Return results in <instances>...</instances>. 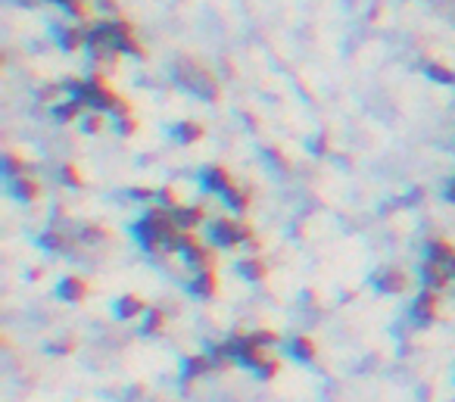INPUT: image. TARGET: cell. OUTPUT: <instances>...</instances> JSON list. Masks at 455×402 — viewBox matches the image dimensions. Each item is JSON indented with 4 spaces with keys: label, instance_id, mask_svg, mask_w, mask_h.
<instances>
[{
    "label": "cell",
    "instance_id": "1",
    "mask_svg": "<svg viewBox=\"0 0 455 402\" xmlns=\"http://www.w3.org/2000/svg\"><path fill=\"white\" fill-rule=\"evenodd\" d=\"M243 237H247V228L231 221V219H219L212 225V240L219 243V247H237Z\"/></svg>",
    "mask_w": 455,
    "mask_h": 402
},
{
    "label": "cell",
    "instance_id": "8",
    "mask_svg": "<svg viewBox=\"0 0 455 402\" xmlns=\"http://www.w3.org/2000/svg\"><path fill=\"white\" fill-rule=\"evenodd\" d=\"M241 271H243V275H247V278H262L265 275V271H262V265H259V262H241Z\"/></svg>",
    "mask_w": 455,
    "mask_h": 402
},
{
    "label": "cell",
    "instance_id": "5",
    "mask_svg": "<svg viewBox=\"0 0 455 402\" xmlns=\"http://www.w3.org/2000/svg\"><path fill=\"white\" fill-rule=\"evenodd\" d=\"M293 356H296V358H306V362H312V358H315V346H312V340H306V337L293 340Z\"/></svg>",
    "mask_w": 455,
    "mask_h": 402
},
{
    "label": "cell",
    "instance_id": "4",
    "mask_svg": "<svg viewBox=\"0 0 455 402\" xmlns=\"http://www.w3.org/2000/svg\"><path fill=\"white\" fill-rule=\"evenodd\" d=\"M60 297L63 299H82L84 297V284L78 281V278H66V281L60 284Z\"/></svg>",
    "mask_w": 455,
    "mask_h": 402
},
{
    "label": "cell",
    "instance_id": "7",
    "mask_svg": "<svg viewBox=\"0 0 455 402\" xmlns=\"http://www.w3.org/2000/svg\"><path fill=\"white\" fill-rule=\"evenodd\" d=\"M160 328H162V312H156V309H153V312H150L147 315V321H143V331H160Z\"/></svg>",
    "mask_w": 455,
    "mask_h": 402
},
{
    "label": "cell",
    "instance_id": "9",
    "mask_svg": "<svg viewBox=\"0 0 455 402\" xmlns=\"http://www.w3.org/2000/svg\"><path fill=\"white\" fill-rule=\"evenodd\" d=\"M449 200H455V178H452V184H449Z\"/></svg>",
    "mask_w": 455,
    "mask_h": 402
},
{
    "label": "cell",
    "instance_id": "2",
    "mask_svg": "<svg viewBox=\"0 0 455 402\" xmlns=\"http://www.w3.org/2000/svg\"><path fill=\"white\" fill-rule=\"evenodd\" d=\"M193 290H197L200 297H212V293H215V275H212V268H200V278L193 281Z\"/></svg>",
    "mask_w": 455,
    "mask_h": 402
},
{
    "label": "cell",
    "instance_id": "6",
    "mask_svg": "<svg viewBox=\"0 0 455 402\" xmlns=\"http://www.w3.org/2000/svg\"><path fill=\"white\" fill-rule=\"evenodd\" d=\"M175 134H178V141L181 143H191V141L200 138V125H193V122H181V125L175 128Z\"/></svg>",
    "mask_w": 455,
    "mask_h": 402
},
{
    "label": "cell",
    "instance_id": "3",
    "mask_svg": "<svg viewBox=\"0 0 455 402\" xmlns=\"http://www.w3.org/2000/svg\"><path fill=\"white\" fill-rule=\"evenodd\" d=\"M115 312H119V318H134V315L143 312V303L137 297H125V299H119Z\"/></svg>",
    "mask_w": 455,
    "mask_h": 402
}]
</instances>
